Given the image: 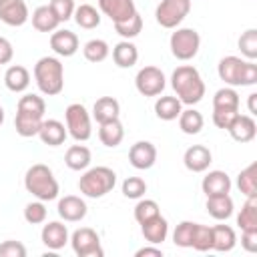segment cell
<instances>
[{
	"instance_id": "cell-40",
	"label": "cell",
	"mask_w": 257,
	"mask_h": 257,
	"mask_svg": "<svg viewBox=\"0 0 257 257\" xmlns=\"http://www.w3.org/2000/svg\"><path fill=\"white\" fill-rule=\"evenodd\" d=\"M195 251H211L213 249V233H211V227L207 225H195V233H193V245H191Z\"/></svg>"
},
{
	"instance_id": "cell-41",
	"label": "cell",
	"mask_w": 257,
	"mask_h": 257,
	"mask_svg": "<svg viewBox=\"0 0 257 257\" xmlns=\"http://www.w3.org/2000/svg\"><path fill=\"white\" fill-rule=\"evenodd\" d=\"M195 225L193 221H183L177 225L175 233H173V243L177 247H191L193 245V233H195Z\"/></svg>"
},
{
	"instance_id": "cell-22",
	"label": "cell",
	"mask_w": 257,
	"mask_h": 257,
	"mask_svg": "<svg viewBox=\"0 0 257 257\" xmlns=\"http://www.w3.org/2000/svg\"><path fill=\"white\" fill-rule=\"evenodd\" d=\"M66 135L68 131L64 128V124L56 118H48V120H42L40 124V131H38V137L44 145L48 147H58L66 141Z\"/></svg>"
},
{
	"instance_id": "cell-24",
	"label": "cell",
	"mask_w": 257,
	"mask_h": 257,
	"mask_svg": "<svg viewBox=\"0 0 257 257\" xmlns=\"http://www.w3.org/2000/svg\"><path fill=\"white\" fill-rule=\"evenodd\" d=\"M233 199L227 195H213V197H207V213L217 219V221H225L233 215Z\"/></svg>"
},
{
	"instance_id": "cell-37",
	"label": "cell",
	"mask_w": 257,
	"mask_h": 257,
	"mask_svg": "<svg viewBox=\"0 0 257 257\" xmlns=\"http://www.w3.org/2000/svg\"><path fill=\"white\" fill-rule=\"evenodd\" d=\"M108 52H110V48L102 38H92L82 48V54L88 62H102L108 56Z\"/></svg>"
},
{
	"instance_id": "cell-49",
	"label": "cell",
	"mask_w": 257,
	"mask_h": 257,
	"mask_svg": "<svg viewBox=\"0 0 257 257\" xmlns=\"http://www.w3.org/2000/svg\"><path fill=\"white\" fill-rule=\"evenodd\" d=\"M12 56H14V48H12L10 40L0 36V64H8L12 60Z\"/></svg>"
},
{
	"instance_id": "cell-51",
	"label": "cell",
	"mask_w": 257,
	"mask_h": 257,
	"mask_svg": "<svg viewBox=\"0 0 257 257\" xmlns=\"http://www.w3.org/2000/svg\"><path fill=\"white\" fill-rule=\"evenodd\" d=\"M247 108H249V114H257V92H251L249 94V102H247Z\"/></svg>"
},
{
	"instance_id": "cell-26",
	"label": "cell",
	"mask_w": 257,
	"mask_h": 257,
	"mask_svg": "<svg viewBox=\"0 0 257 257\" xmlns=\"http://www.w3.org/2000/svg\"><path fill=\"white\" fill-rule=\"evenodd\" d=\"M4 84L12 92H24L28 88V84H30V72H28V68H24L20 64L10 66L6 70V74H4Z\"/></svg>"
},
{
	"instance_id": "cell-21",
	"label": "cell",
	"mask_w": 257,
	"mask_h": 257,
	"mask_svg": "<svg viewBox=\"0 0 257 257\" xmlns=\"http://www.w3.org/2000/svg\"><path fill=\"white\" fill-rule=\"evenodd\" d=\"M141 231H143V237H145L151 245H159V243H163V241L167 239V235H169V223H167V219L161 217V213H159V215L151 217L149 221L141 223Z\"/></svg>"
},
{
	"instance_id": "cell-33",
	"label": "cell",
	"mask_w": 257,
	"mask_h": 257,
	"mask_svg": "<svg viewBox=\"0 0 257 257\" xmlns=\"http://www.w3.org/2000/svg\"><path fill=\"white\" fill-rule=\"evenodd\" d=\"M181 100L177 96H161L155 102V112L161 120H175L181 114Z\"/></svg>"
},
{
	"instance_id": "cell-38",
	"label": "cell",
	"mask_w": 257,
	"mask_h": 257,
	"mask_svg": "<svg viewBox=\"0 0 257 257\" xmlns=\"http://www.w3.org/2000/svg\"><path fill=\"white\" fill-rule=\"evenodd\" d=\"M114 30H116V34H120L126 40L139 36L141 30H143V18H141V14L135 12L131 18H126L122 22H114Z\"/></svg>"
},
{
	"instance_id": "cell-47",
	"label": "cell",
	"mask_w": 257,
	"mask_h": 257,
	"mask_svg": "<svg viewBox=\"0 0 257 257\" xmlns=\"http://www.w3.org/2000/svg\"><path fill=\"white\" fill-rule=\"evenodd\" d=\"M0 257H26V247L20 241H4L0 243Z\"/></svg>"
},
{
	"instance_id": "cell-13",
	"label": "cell",
	"mask_w": 257,
	"mask_h": 257,
	"mask_svg": "<svg viewBox=\"0 0 257 257\" xmlns=\"http://www.w3.org/2000/svg\"><path fill=\"white\" fill-rule=\"evenodd\" d=\"M128 161L135 169L145 171L157 163V147L151 141H139L128 151Z\"/></svg>"
},
{
	"instance_id": "cell-32",
	"label": "cell",
	"mask_w": 257,
	"mask_h": 257,
	"mask_svg": "<svg viewBox=\"0 0 257 257\" xmlns=\"http://www.w3.org/2000/svg\"><path fill=\"white\" fill-rule=\"evenodd\" d=\"M72 18H74V22H76L80 28H84V30H92V28H96V26L100 24V14H98V10H96L94 6H90V4H80V6H76Z\"/></svg>"
},
{
	"instance_id": "cell-27",
	"label": "cell",
	"mask_w": 257,
	"mask_h": 257,
	"mask_svg": "<svg viewBox=\"0 0 257 257\" xmlns=\"http://www.w3.org/2000/svg\"><path fill=\"white\" fill-rule=\"evenodd\" d=\"M98 139H100V143L104 147H110V149L118 147L122 143V139H124V128H122L120 120L114 118V120L102 122L100 128H98Z\"/></svg>"
},
{
	"instance_id": "cell-16",
	"label": "cell",
	"mask_w": 257,
	"mask_h": 257,
	"mask_svg": "<svg viewBox=\"0 0 257 257\" xmlns=\"http://www.w3.org/2000/svg\"><path fill=\"white\" fill-rule=\"evenodd\" d=\"M98 8L112 22H122L137 12L133 0H98Z\"/></svg>"
},
{
	"instance_id": "cell-44",
	"label": "cell",
	"mask_w": 257,
	"mask_h": 257,
	"mask_svg": "<svg viewBox=\"0 0 257 257\" xmlns=\"http://www.w3.org/2000/svg\"><path fill=\"white\" fill-rule=\"evenodd\" d=\"M155 215H159V205H157V201H153V199H143V201L137 203V207H135V219H137L139 225L145 223V221H149V219L155 217Z\"/></svg>"
},
{
	"instance_id": "cell-28",
	"label": "cell",
	"mask_w": 257,
	"mask_h": 257,
	"mask_svg": "<svg viewBox=\"0 0 257 257\" xmlns=\"http://www.w3.org/2000/svg\"><path fill=\"white\" fill-rule=\"evenodd\" d=\"M60 20L56 18V14L52 12V8L46 4V6H38L34 12H32V26L38 30V32H54L58 28Z\"/></svg>"
},
{
	"instance_id": "cell-36",
	"label": "cell",
	"mask_w": 257,
	"mask_h": 257,
	"mask_svg": "<svg viewBox=\"0 0 257 257\" xmlns=\"http://www.w3.org/2000/svg\"><path fill=\"white\" fill-rule=\"evenodd\" d=\"M213 108H229V110H239V94L233 86L219 88L213 96Z\"/></svg>"
},
{
	"instance_id": "cell-31",
	"label": "cell",
	"mask_w": 257,
	"mask_h": 257,
	"mask_svg": "<svg viewBox=\"0 0 257 257\" xmlns=\"http://www.w3.org/2000/svg\"><path fill=\"white\" fill-rule=\"evenodd\" d=\"M237 225L241 231H257V195L247 197L241 213L237 215Z\"/></svg>"
},
{
	"instance_id": "cell-15",
	"label": "cell",
	"mask_w": 257,
	"mask_h": 257,
	"mask_svg": "<svg viewBox=\"0 0 257 257\" xmlns=\"http://www.w3.org/2000/svg\"><path fill=\"white\" fill-rule=\"evenodd\" d=\"M211 161H213V155H211V151H209L205 145H193V147H189V149L185 151V155H183L185 167H187L189 171H193V173H203V171H207L209 165H211Z\"/></svg>"
},
{
	"instance_id": "cell-25",
	"label": "cell",
	"mask_w": 257,
	"mask_h": 257,
	"mask_svg": "<svg viewBox=\"0 0 257 257\" xmlns=\"http://www.w3.org/2000/svg\"><path fill=\"white\" fill-rule=\"evenodd\" d=\"M112 60L118 68H131L137 64L139 60V50L133 42L128 40H120L114 48H112Z\"/></svg>"
},
{
	"instance_id": "cell-12",
	"label": "cell",
	"mask_w": 257,
	"mask_h": 257,
	"mask_svg": "<svg viewBox=\"0 0 257 257\" xmlns=\"http://www.w3.org/2000/svg\"><path fill=\"white\" fill-rule=\"evenodd\" d=\"M30 18L24 0H0V20L8 26H22Z\"/></svg>"
},
{
	"instance_id": "cell-19",
	"label": "cell",
	"mask_w": 257,
	"mask_h": 257,
	"mask_svg": "<svg viewBox=\"0 0 257 257\" xmlns=\"http://www.w3.org/2000/svg\"><path fill=\"white\" fill-rule=\"evenodd\" d=\"M50 48L58 56H72L78 50V36L72 30H54L50 36Z\"/></svg>"
},
{
	"instance_id": "cell-3",
	"label": "cell",
	"mask_w": 257,
	"mask_h": 257,
	"mask_svg": "<svg viewBox=\"0 0 257 257\" xmlns=\"http://www.w3.org/2000/svg\"><path fill=\"white\" fill-rule=\"evenodd\" d=\"M217 74L229 86H253L257 82V64L239 56H225L217 64Z\"/></svg>"
},
{
	"instance_id": "cell-9",
	"label": "cell",
	"mask_w": 257,
	"mask_h": 257,
	"mask_svg": "<svg viewBox=\"0 0 257 257\" xmlns=\"http://www.w3.org/2000/svg\"><path fill=\"white\" fill-rule=\"evenodd\" d=\"M191 12V0H161L155 18L163 28H177Z\"/></svg>"
},
{
	"instance_id": "cell-30",
	"label": "cell",
	"mask_w": 257,
	"mask_h": 257,
	"mask_svg": "<svg viewBox=\"0 0 257 257\" xmlns=\"http://www.w3.org/2000/svg\"><path fill=\"white\" fill-rule=\"evenodd\" d=\"M211 233H213V249L215 251H231L237 243V235L233 231V227L229 225H215L211 227Z\"/></svg>"
},
{
	"instance_id": "cell-29",
	"label": "cell",
	"mask_w": 257,
	"mask_h": 257,
	"mask_svg": "<svg viewBox=\"0 0 257 257\" xmlns=\"http://www.w3.org/2000/svg\"><path fill=\"white\" fill-rule=\"evenodd\" d=\"M92 157H90V149L84 147V145H72L66 155H64V163L68 169L72 171H84L88 165H90Z\"/></svg>"
},
{
	"instance_id": "cell-48",
	"label": "cell",
	"mask_w": 257,
	"mask_h": 257,
	"mask_svg": "<svg viewBox=\"0 0 257 257\" xmlns=\"http://www.w3.org/2000/svg\"><path fill=\"white\" fill-rule=\"evenodd\" d=\"M241 247L249 253L257 251V231H241Z\"/></svg>"
},
{
	"instance_id": "cell-5",
	"label": "cell",
	"mask_w": 257,
	"mask_h": 257,
	"mask_svg": "<svg viewBox=\"0 0 257 257\" xmlns=\"http://www.w3.org/2000/svg\"><path fill=\"white\" fill-rule=\"evenodd\" d=\"M24 187L38 201H52V199L58 197V191H60L58 181L52 175L50 167H46L42 163H36V165H32L26 171V175H24Z\"/></svg>"
},
{
	"instance_id": "cell-11",
	"label": "cell",
	"mask_w": 257,
	"mask_h": 257,
	"mask_svg": "<svg viewBox=\"0 0 257 257\" xmlns=\"http://www.w3.org/2000/svg\"><path fill=\"white\" fill-rule=\"evenodd\" d=\"M165 74L157 66H145L135 76V86L143 96H159L165 90Z\"/></svg>"
},
{
	"instance_id": "cell-2",
	"label": "cell",
	"mask_w": 257,
	"mask_h": 257,
	"mask_svg": "<svg viewBox=\"0 0 257 257\" xmlns=\"http://www.w3.org/2000/svg\"><path fill=\"white\" fill-rule=\"evenodd\" d=\"M44 112H46V102L42 96L24 94L18 100V108H16V118H14L16 133L24 139L38 135L40 124L44 120Z\"/></svg>"
},
{
	"instance_id": "cell-42",
	"label": "cell",
	"mask_w": 257,
	"mask_h": 257,
	"mask_svg": "<svg viewBox=\"0 0 257 257\" xmlns=\"http://www.w3.org/2000/svg\"><path fill=\"white\" fill-rule=\"evenodd\" d=\"M46 207H44V201H34V203H28L24 207V219L30 223V225H40L46 221Z\"/></svg>"
},
{
	"instance_id": "cell-50",
	"label": "cell",
	"mask_w": 257,
	"mask_h": 257,
	"mask_svg": "<svg viewBox=\"0 0 257 257\" xmlns=\"http://www.w3.org/2000/svg\"><path fill=\"white\" fill-rule=\"evenodd\" d=\"M137 257H163V251L159 249V247H143V249H139L137 253H135Z\"/></svg>"
},
{
	"instance_id": "cell-10",
	"label": "cell",
	"mask_w": 257,
	"mask_h": 257,
	"mask_svg": "<svg viewBox=\"0 0 257 257\" xmlns=\"http://www.w3.org/2000/svg\"><path fill=\"white\" fill-rule=\"evenodd\" d=\"M70 245L78 257H102L104 255V251L100 247V239H98L96 231L90 227L76 229L70 237Z\"/></svg>"
},
{
	"instance_id": "cell-23",
	"label": "cell",
	"mask_w": 257,
	"mask_h": 257,
	"mask_svg": "<svg viewBox=\"0 0 257 257\" xmlns=\"http://www.w3.org/2000/svg\"><path fill=\"white\" fill-rule=\"evenodd\" d=\"M118 112H120V104H118V100L112 98V96H100V98L94 102V106H92V118H94L98 124L118 118Z\"/></svg>"
},
{
	"instance_id": "cell-7",
	"label": "cell",
	"mask_w": 257,
	"mask_h": 257,
	"mask_svg": "<svg viewBox=\"0 0 257 257\" xmlns=\"http://www.w3.org/2000/svg\"><path fill=\"white\" fill-rule=\"evenodd\" d=\"M64 118H66V131H68V135L74 141L82 143V141H88L90 139V135H92L90 114L84 108V104H80V102L68 104L66 110H64Z\"/></svg>"
},
{
	"instance_id": "cell-45",
	"label": "cell",
	"mask_w": 257,
	"mask_h": 257,
	"mask_svg": "<svg viewBox=\"0 0 257 257\" xmlns=\"http://www.w3.org/2000/svg\"><path fill=\"white\" fill-rule=\"evenodd\" d=\"M50 8H52V12L56 14V18L60 20V22H66V20H70L72 18V14H74V0H50V4H48Z\"/></svg>"
},
{
	"instance_id": "cell-35",
	"label": "cell",
	"mask_w": 257,
	"mask_h": 257,
	"mask_svg": "<svg viewBox=\"0 0 257 257\" xmlns=\"http://www.w3.org/2000/svg\"><path fill=\"white\" fill-rule=\"evenodd\" d=\"M255 171H257V163H251L249 167H245L239 177H237V187L245 197H253L257 195V179H255Z\"/></svg>"
},
{
	"instance_id": "cell-20",
	"label": "cell",
	"mask_w": 257,
	"mask_h": 257,
	"mask_svg": "<svg viewBox=\"0 0 257 257\" xmlns=\"http://www.w3.org/2000/svg\"><path fill=\"white\" fill-rule=\"evenodd\" d=\"M201 189L207 197H213V195H227L231 191V179L225 171H209L205 177H203V183H201Z\"/></svg>"
},
{
	"instance_id": "cell-18",
	"label": "cell",
	"mask_w": 257,
	"mask_h": 257,
	"mask_svg": "<svg viewBox=\"0 0 257 257\" xmlns=\"http://www.w3.org/2000/svg\"><path fill=\"white\" fill-rule=\"evenodd\" d=\"M40 239L42 243L50 249V251H58L66 245L68 241V229L66 225H62L60 221H50L42 227V233H40Z\"/></svg>"
},
{
	"instance_id": "cell-43",
	"label": "cell",
	"mask_w": 257,
	"mask_h": 257,
	"mask_svg": "<svg viewBox=\"0 0 257 257\" xmlns=\"http://www.w3.org/2000/svg\"><path fill=\"white\" fill-rule=\"evenodd\" d=\"M147 193V183L141 177H128L122 181V195L128 199H141Z\"/></svg>"
},
{
	"instance_id": "cell-34",
	"label": "cell",
	"mask_w": 257,
	"mask_h": 257,
	"mask_svg": "<svg viewBox=\"0 0 257 257\" xmlns=\"http://www.w3.org/2000/svg\"><path fill=\"white\" fill-rule=\"evenodd\" d=\"M205 124V118L199 110L195 108H187V110H181L179 114V126L185 135H199L201 128Z\"/></svg>"
},
{
	"instance_id": "cell-46",
	"label": "cell",
	"mask_w": 257,
	"mask_h": 257,
	"mask_svg": "<svg viewBox=\"0 0 257 257\" xmlns=\"http://www.w3.org/2000/svg\"><path fill=\"white\" fill-rule=\"evenodd\" d=\"M239 114V110H229V108H213V122L215 126L227 131L229 124L235 120V116Z\"/></svg>"
},
{
	"instance_id": "cell-8",
	"label": "cell",
	"mask_w": 257,
	"mask_h": 257,
	"mask_svg": "<svg viewBox=\"0 0 257 257\" xmlns=\"http://www.w3.org/2000/svg\"><path fill=\"white\" fill-rule=\"evenodd\" d=\"M171 52L179 60H191L201 46V36L195 28H177L171 34Z\"/></svg>"
},
{
	"instance_id": "cell-39",
	"label": "cell",
	"mask_w": 257,
	"mask_h": 257,
	"mask_svg": "<svg viewBox=\"0 0 257 257\" xmlns=\"http://www.w3.org/2000/svg\"><path fill=\"white\" fill-rule=\"evenodd\" d=\"M237 44H239L241 54H243L247 60H255V58H257V30H255V28H247V30L239 36Z\"/></svg>"
},
{
	"instance_id": "cell-14",
	"label": "cell",
	"mask_w": 257,
	"mask_h": 257,
	"mask_svg": "<svg viewBox=\"0 0 257 257\" xmlns=\"http://www.w3.org/2000/svg\"><path fill=\"white\" fill-rule=\"evenodd\" d=\"M229 135L237 143H251L257 135V122L251 114H237L235 120L229 124Z\"/></svg>"
},
{
	"instance_id": "cell-52",
	"label": "cell",
	"mask_w": 257,
	"mask_h": 257,
	"mask_svg": "<svg viewBox=\"0 0 257 257\" xmlns=\"http://www.w3.org/2000/svg\"><path fill=\"white\" fill-rule=\"evenodd\" d=\"M4 122V108H2V104H0V124Z\"/></svg>"
},
{
	"instance_id": "cell-17",
	"label": "cell",
	"mask_w": 257,
	"mask_h": 257,
	"mask_svg": "<svg viewBox=\"0 0 257 257\" xmlns=\"http://www.w3.org/2000/svg\"><path fill=\"white\" fill-rule=\"evenodd\" d=\"M58 215L68 223H76L86 217V203L76 195H66L58 201Z\"/></svg>"
},
{
	"instance_id": "cell-6",
	"label": "cell",
	"mask_w": 257,
	"mask_h": 257,
	"mask_svg": "<svg viewBox=\"0 0 257 257\" xmlns=\"http://www.w3.org/2000/svg\"><path fill=\"white\" fill-rule=\"evenodd\" d=\"M114 185H116V173L108 167H92L78 181L80 193L90 199L104 197L114 189Z\"/></svg>"
},
{
	"instance_id": "cell-4",
	"label": "cell",
	"mask_w": 257,
	"mask_h": 257,
	"mask_svg": "<svg viewBox=\"0 0 257 257\" xmlns=\"http://www.w3.org/2000/svg\"><path fill=\"white\" fill-rule=\"evenodd\" d=\"M34 78L42 94L56 96L64 88V66L56 56H42L34 64Z\"/></svg>"
},
{
	"instance_id": "cell-1",
	"label": "cell",
	"mask_w": 257,
	"mask_h": 257,
	"mask_svg": "<svg viewBox=\"0 0 257 257\" xmlns=\"http://www.w3.org/2000/svg\"><path fill=\"white\" fill-rule=\"evenodd\" d=\"M171 86L177 92V98L181 100V104H187V106L201 102L205 96V82H203L199 70L191 64H183L173 70Z\"/></svg>"
}]
</instances>
